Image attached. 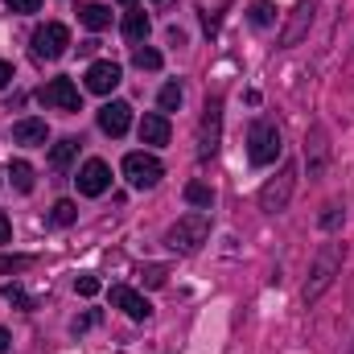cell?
<instances>
[{
	"mask_svg": "<svg viewBox=\"0 0 354 354\" xmlns=\"http://www.w3.org/2000/svg\"><path fill=\"white\" fill-rule=\"evenodd\" d=\"M342 260H346V243H322V248H317L313 268H309V280H305V292H301V297H305V305L322 301V292L338 280Z\"/></svg>",
	"mask_w": 354,
	"mask_h": 354,
	"instance_id": "6da1fadb",
	"label": "cell"
},
{
	"mask_svg": "<svg viewBox=\"0 0 354 354\" xmlns=\"http://www.w3.org/2000/svg\"><path fill=\"white\" fill-rule=\"evenodd\" d=\"M206 239H210V214H202V210L181 214L174 227L165 231V248H174V252H181V256H194Z\"/></svg>",
	"mask_w": 354,
	"mask_h": 354,
	"instance_id": "7a4b0ae2",
	"label": "cell"
},
{
	"mask_svg": "<svg viewBox=\"0 0 354 354\" xmlns=\"http://www.w3.org/2000/svg\"><path fill=\"white\" fill-rule=\"evenodd\" d=\"M280 128L272 124V120H256L252 124V132H248V157H252V165H272L276 157H280Z\"/></svg>",
	"mask_w": 354,
	"mask_h": 354,
	"instance_id": "3957f363",
	"label": "cell"
},
{
	"mask_svg": "<svg viewBox=\"0 0 354 354\" xmlns=\"http://www.w3.org/2000/svg\"><path fill=\"white\" fill-rule=\"evenodd\" d=\"M33 58L37 62H54V58H62L66 54V46H71V29L62 25V21H46V25H37L33 29Z\"/></svg>",
	"mask_w": 354,
	"mask_h": 354,
	"instance_id": "277c9868",
	"label": "cell"
},
{
	"mask_svg": "<svg viewBox=\"0 0 354 354\" xmlns=\"http://www.w3.org/2000/svg\"><path fill=\"white\" fill-rule=\"evenodd\" d=\"M218 140H223V103L206 99L202 120H198V161H210L218 153Z\"/></svg>",
	"mask_w": 354,
	"mask_h": 354,
	"instance_id": "5b68a950",
	"label": "cell"
},
{
	"mask_svg": "<svg viewBox=\"0 0 354 354\" xmlns=\"http://www.w3.org/2000/svg\"><path fill=\"white\" fill-rule=\"evenodd\" d=\"M292 185H297V165H284L276 177H268L264 185H260V210H268V214H280V210H288Z\"/></svg>",
	"mask_w": 354,
	"mask_h": 354,
	"instance_id": "8992f818",
	"label": "cell"
},
{
	"mask_svg": "<svg viewBox=\"0 0 354 354\" xmlns=\"http://www.w3.org/2000/svg\"><path fill=\"white\" fill-rule=\"evenodd\" d=\"M124 177H128L132 189H153L165 177V169H161V161L153 153H128L124 157Z\"/></svg>",
	"mask_w": 354,
	"mask_h": 354,
	"instance_id": "52a82bcc",
	"label": "cell"
},
{
	"mask_svg": "<svg viewBox=\"0 0 354 354\" xmlns=\"http://www.w3.org/2000/svg\"><path fill=\"white\" fill-rule=\"evenodd\" d=\"M37 103L41 107H58V111H79V87L71 79H50L46 87L37 91Z\"/></svg>",
	"mask_w": 354,
	"mask_h": 354,
	"instance_id": "ba28073f",
	"label": "cell"
},
{
	"mask_svg": "<svg viewBox=\"0 0 354 354\" xmlns=\"http://www.w3.org/2000/svg\"><path fill=\"white\" fill-rule=\"evenodd\" d=\"M79 194L83 198H99V194H107V185H111V169H107V161H99V157H91L87 165L79 169Z\"/></svg>",
	"mask_w": 354,
	"mask_h": 354,
	"instance_id": "9c48e42d",
	"label": "cell"
},
{
	"mask_svg": "<svg viewBox=\"0 0 354 354\" xmlns=\"http://www.w3.org/2000/svg\"><path fill=\"white\" fill-rule=\"evenodd\" d=\"M309 25H313V0H297L292 12H288V25L280 29V46H284V50L297 46V41L309 33Z\"/></svg>",
	"mask_w": 354,
	"mask_h": 354,
	"instance_id": "30bf717a",
	"label": "cell"
},
{
	"mask_svg": "<svg viewBox=\"0 0 354 354\" xmlns=\"http://www.w3.org/2000/svg\"><path fill=\"white\" fill-rule=\"evenodd\" d=\"M107 297H111V305H115V309H124L132 322H149V313H153V305H149L136 288H128V284H111V292H107Z\"/></svg>",
	"mask_w": 354,
	"mask_h": 354,
	"instance_id": "8fae6325",
	"label": "cell"
},
{
	"mask_svg": "<svg viewBox=\"0 0 354 354\" xmlns=\"http://www.w3.org/2000/svg\"><path fill=\"white\" fill-rule=\"evenodd\" d=\"M326 157H330V145H326V128L313 124L305 132V161H309V177H322L326 174Z\"/></svg>",
	"mask_w": 354,
	"mask_h": 354,
	"instance_id": "7c38bea8",
	"label": "cell"
},
{
	"mask_svg": "<svg viewBox=\"0 0 354 354\" xmlns=\"http://www.w3.org/2000/svg\"><path fill=\"white\" fill-rule=\"evenodd\" d=\"M128 124H132V107H128L124 99H111V103L99 107V128H103L107 136H124Z\"/></svg>",
	"mask_w": 354,
	"mask_h": 354,
	"instance_id": "4fadbf2b",
	"label": "cell"
},
{
	"mask_svg": "<svg viewBox=\"0 0 354 354\" xmlns=\"http://www.w3.org/2000/svg\"><path fill=\"white\" fill-rule=\"evenodd\" d=\"M120 66L115 62H91L87 71V91H95V95H111V91L120 87Z\"/></svg>",
	"mask_w": 354,
	"mask_h": 354,
	"instance_id": "5bb4252c",
	"label": "cell"
},
{
	"mask_svg": "<svg viewBox=\"0 0 354 354\" xmlns=\"http://www.w3.org/2000/svg\"><path fill=\"white\" fill-rule=\"evenodd\" d=\"M46 136H50L46 120H33V115H29V120H17V124H12V140L25 145V149H41Z\"/></svg>",
	"mask_w": 354,
	"mask_h": 354,
	"instance_id": "9a60e30c",
	"label": "cell"
},
{
	"mask_svg": "<svg viewBox=\"0 0 354 354\" xmlns=\"http://www.w3.org/2000/svg\"><path fill=\"white\" fill-rule=\"evenodd\" d=\"M140 145H169V120H165V111H149L140 120Z\"/></svg>",
	"mask_w": 354,
	"mask_h": 354,
	"instance_id": "2e32d148",
	"label": "cell"
},
{
	"mask_svg": "<svg viewBox=\"0 0 354 354\" xmlns=\"http://www.w3.org/2000/svg\"><path fill=\"white\" fill-rule=\"evenodd\" d=\"M124 37L136 41V46L149 37V12H145V8H128V17H124Z\"/></svg>",
	"mask_w": 354,
	"mask_h": 354,
	"instance_id": "e0dca14e",
	"label": "cell"
},
{
	"mask_svg": "<svg viewBox=\"0 0 354 354\" xmlns=\"http://www.w3.org/2000/svg\"><path fill=\"white\" fill-rule=\"evenodd\" d=\"M79 21L99 33V29L111 25V8H107V4H95V0H91V4H79Z\"/></svg>",
	"mask_w": 354,
	"mask_h": 354,
	"instance_id": "ac0fdd59",
	"label": "cell"
},
{
	"mask_svg": "<svg viewBox=\"0 0 354 354\" xmlns=\"http://www.w3.org/2000/svg\"><path fill=\"white\" fill-rule=\"evenodd\" d=\"M75 153H79V140H58V145L50 149V169H54V174H66L71 161H75Z\"/></svg>",
	"mask_w": 354,
	"mask_h": 354,
	"instance_id": "d6986e66",
	"label": "cell"
},
{
	"mask_svg": "<svg viewBox=\"0 0 354 354\" xmlns=\"http://www.w3.org/2000/svg\"><path fill=\"white\" fill-rule=\"evenodd\" d=\"M185 202H189V206L210 210V206H214V189H210L206 181H189V185H185Z\"/></svg>",
	"mask_w": 354,
	"mask_h": 354,
	"instance_id": "ffe728a7",
	"label": "cell"
},
{
	"mask_svg": "<svg viewBox=\"0 0 354 354\" xmlns=\"http://www.w3.org/2000/svg\"><path fill=\"white\" fill-rule=\"evenodd\" d=\"M8 177H12V189L17 194H29L33 189V165L29 161H12L8 165Z\"/></svg>",
	"mask_w": 354,
	"mask_h": 354,
	"instance_id": "44dd1931",
	"label": "cell"
},
{
	"mask_svg": "<svg viewBox=\"0 0 354 354\" xmlns=\"http://www.w3.org/2000/svg\"><path fill=\"white\" fill-rule=\"evenodd\" d=\"M132 62H136L140 71H161V54H157L153 46H136V50H132Z\"/></svg>",
	"mask_w": 354,
	"mask_h": 354,
	"instance_id": "7402d4cb",
	"label": "cell"
},
{
	"mask_svg": "<svg viewBox=\"0 0 354 354\" xmlns=\"http://www.w3.org/2000/svg\"><path fill=\"white\" fill-rule=\"evenodd\" d=\"M342 218H346V206H342V202H330V206L322 210V218H317V223H322V231H338V227H342Z\"/></svg>",
	"mask_w": 354,
	"mask_h": 354,
	"instance_id": "603a6c76",
	"label": "cell"
},
{
	"mask_svg": "<svg viewBox=\"0 0 354 354\" xmlns=\"http://www.w3.org/2000/svg\"><path fill=\"white\" fill-rule=\"evenodd\" d=\"M75 218H79V210H75V202H71V198H62V202L50 210V223H58V227H71Z\"/></svg>",
	"mask_w": 354,
	"mask_h": 354,
	"instance_id": "cb8c5ba5",
	"label": "cell"
},
{
	"mask_svg": "<svg viewBox=\"0 0 354 354\" xmlns=\"http://www.w3.org/2000/svg\"><path fill=\"white\" fill-rule=\"evenodd\" d=\"M0 297H4L8 305H17V309H33V297H29L21 284H4V288H0Z\"/></svg>",
	"mask_w": 354,
	"mask_h": 354,
	"instance_id": "d4e9b609",
	"label": "cell"
},
{
	"mask_svg": "<svg viewBox=\"0 0 354 354\" xmlns=\"http://www.w3.org/2000/svg\"><path fill=\"white\" fill-rule=\"evenodd\" d=\"M248 17H252V25H256V29H264V25H272V21H276V8H272L268 0H256Z\"/></svg>",
	"mask_w": 354,
	"mask_h": 354,
	"instance_id": "484cf974",
	"label": "cell"
},
{
	"mask_svg": "<svg viewBox=\"0 0 354 354\" xmlns=\"http://www.w3.org/2000/svg\"><path fill=\"white\" fill-rule=\"evenodd\" d=\"M157 103H161V111H177L181 107V87L177 83H165L161 95H157Z\"/></svg>",
	"mask_w": 354,
	"mask_h": 354,
	"instance_id": "4316f807",
	"label": "cell"
},
{
	"mask_svg": "<svg viewBox=\"0 0 354 354\" xmlns=\"http://www.w3.org/2000/svg\"><path fill=\"white\" fill-rule=\"evenodd\" d=\"M165 276H169V272H165L161 264H149V268H145V284H149V288H161V284H165Z\"/></svg>",
	"mask_w": 354,
	"mask_h": 354,
	"instance_id": "83f0119b",
	"label": "cell"
},
{
	"mask_svg": "<svg viewBox=\"0 0 354 354\" xmlns=\"http://www.w3.org/2000/svg\"><path fill=\"white\" fill-rule=\"evenodd\" d=\"M33 260L29 256H0V272H21V268H29Z\"/></svg>",
	"mask_w": 354,
	"mask_h": 354,
	"instance_id": "f1b7e54d",
	"label": "cell"
},
{
	"mask_svg": "<svg viewBox=\"0 0 354 354\" xmlns=\"http://www.w3.org/2000/svg\"><path fill=\"white\" fill-rule=\"evenodd\" d=\"M75 292H79V297H95V292H99V280H95V276H79V280H75Z\"/></svg>",
	"mask_w": 354,
	"mask_h": 354,
	"instance_id": "f546056e",
	"label": "cell"
},
{
	"mask_svg": "<svg viewBox=\"0 0 354 354\" xmlns=\"http://www.w3.org/2000/svg\"><path fill=\"white\" fill-rule=\"evenodd\" d=\"M4 4H8L12 12H37V8H41V0H4Z\"/></svg>",
	"mask_w": 354,
	"mask_h": 354,
	"instance_id": "4dcf8cb0",
	"label": "cell"
},
{
	"mask_svg": "<svg viewBox=\"0 0 354 354\" xmlns=\"http://www.w3.org/2000/svg\"><path fill=\"white\" fill-rule=\"evenodd\" d=\"M8 83H12V62H4V58H0V91L8 87Z\"/></svg>",
	"mask_w": 354,
	"mask_h": 354,
	"instance_id": "1f68e13d",
	"label": "cell"
},
{
	"mask_svg": "<svg viewBox=\"0 0 354 354\" xmlns=\"http://www.w3.org/2000/svg\"><path fill=\"white\" fill-rule=\"evenodd\" d=\"M8 239H12V223L0 214V243H8Z\"/></svg>",
	"mask_w": 354,
	"mask_h": 354,
	"instance_id": "d6a6232c",
	"label": "cell"
},
{
	"mask_svg": "<svg viewBox=\"0 0 354 354\" xmlns=\"http://www.w3.org/2000/svg\"><path fill=\"white\" fill-rule=\"evenodd\" d=\"M8 351H12V334L0 326V354H8Z\"/></svg>",
	"mask_w": 354,
	"mask_h": 354,
	"instance_id": "836d02e7",
	"label": "cell"
},
{
	"mask_svg": "<svg viewBox=\"0 0 354 354\" xmlns=\"http://www.w3.org/2000/svg\"><path fill=\"white\" fill-rule=\"evenodd\" d=\"M91 322H95V317H91V313H87V317H79V322H75V326H71V330H75V334H83V330H87Z\"/></svg>",
	"mask_w": 354,
	"mask_h": 354,
	"instance_id": "e575fe53",
	"label": "cell"
},
{
	"mask_svg": "<svg viewBox=\"0 0 354 354\" xmlns=\"http://www.w3.org/2000/svg\"><path fill=\"white\" fill-rule=\"evenodd\" d=\"M120 4H124V8H136V0H120Z\"/></svg>",
	"mask_w": 354,
	"mask_h": 354,
	"instance_id": "d590c367",
	"label": "cell"
}]
</instances>
